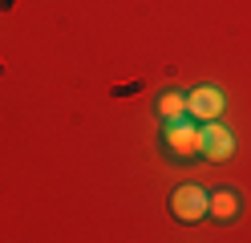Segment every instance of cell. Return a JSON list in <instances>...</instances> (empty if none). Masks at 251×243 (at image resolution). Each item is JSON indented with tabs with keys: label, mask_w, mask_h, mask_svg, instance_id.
I'll use <instances>...</instances> for the list:
<instances>
[{
	"label": "cell",
	"mask_w": 251,
	"mask_h": 243,
	"mask_svg": "<svg viewBox=\"0 0 251 243\" xmlns=\"http://www.w3.org/2000/svg\"><path fill=\"white\" fill-rule=\"evenodd\" d=\"M158 142H162L166 158H175V162H186V158H199L202 154V130H195L186 118L166 122V134Z\"/></svg>",
	"instance_id": "obj_1"
},
{
	"label": "cell",
	"mask_w": 251,
	"mask_h": 243,
	"mask_svg": "<svg viewBox=\"0 0 251 243\" xmlns=\"http://www.w3.org/2000/svg\"><path fill=\"white\" fill-rule=\"evenodd\" d=\"M207 207H211V194L199 183H182V187H175V194H170V215H175L178 223H199L202 215H207Z\"/></svg>",
	"instance_id": "obj_2"
},
{
	"label": "cell",
	"mask_w": 251,
	"mask_h": 243,
	"mask_svg": "<svg viewBox=\"0 0 251 243\" xmlns=\"http://www.w3.org/2000/svg\"><path fill=\"white\" fill-rule=\"evenodd\" d=\"M223 106H227V97H223V89H219V85H199V89L186 93V118L211 122V118L223 113Z\"/></svg>",
	"instance_id": "obj_3"
},
{
	"label": "cell",
	"mask_w": 251,
	"mask_h": 243,
	"mask_svg": "<svg viewBox=\"0 0 251 243\" xmlns=\"http://www.w3.org/2000/svg\"><path fill=\"white\" fill-rule=\"evenodd\" d=\"M231 150H235V138H231V130L227 126H219L215 118L202 126V158H211V162H223V158H231Z\"/></svg>",
	"instance_id": "obj_4"
},
{
	"label": "cell",
	"mask_w": 251,
	"mask_h": 243,
	"mask_svg": "<svg viewBox=\"0 0 251 243\" xmlns=\"http://www.w3.org/2000/svg\"><path fill=\"white\" fill-rule=\"evenodd\" d=\"M243 199H239V190H235V187H223V190H215L211 194V207H207V215H215L219 223H235V219H239V207Z\"/></svg>",
	"instance_id": "obj_5"
},
{
	"label": "cell",
	"mask_w": 251,
	"mask_h": 243,
	"mask_svg": "<svg viewBox=\"0 0 251 243\" xmlns=\"http://www.w3.org/2000/svg\"><path fill=\"white\" fill-rule=\"evenodd\" d=\"M158 118H162V122L186 118V93H182V89H166V93L158 97Z\"/></svg>",
	"instance_id": "obj_6"
},
{
	"label": "cell",
	"mask_w": 251,
	"mask_h": 243,
	"mask_svg": "<svg viewBox=\"0 0 251 243\" xmlns=\"http://www.w3.org/2000/svg\"><path fill=\"white\" fill-rule=\"evenodd\" d=\"M142 89V81H130V85H114V97H126V93H138Z\"/></svg>",
	"instance_id": "obj_7"
},
{
	"label": "cell",
	"mask_w": 251,
	"mask_h": 243,
	"mask_svg": "<svg viewBox=\"0 0 251 243\" xmlns=\"http://www.w3.org/2000/svg\"><path fill=\"white\" fill-rule=\"evenodd\" d=\"M12 4H17V0H4V4H0V8H4V12H8V8H12Z\"/></svg>",
	"instance_id": "obj_8"
}]
</instances>
